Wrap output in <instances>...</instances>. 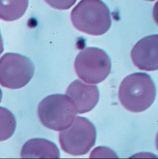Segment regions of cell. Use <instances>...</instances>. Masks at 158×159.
<instances>
[{"label": "cell", "instance_id": "1", "mask_svg": "<svg viewBox=\"0 0 158 159\" xmlns=\"http://www.w3.org/2000/svg\"><path fill=\"white\" fill-rule=\"evenodd\" d=\"M156 87L149 74L133 73L124 79L119 87L118 98L122 105L129 111L139 113L145 111L154 102Z\"/></svg>", "mask_w": 158, "mask_h": 159}, {"label": "cell", "instance_id": "2", "mask_svg": "<svg viewBox=\"0 0 158 159\" xmlns=\"http://www.w3.org/2000/svg\"><path fill=\"white\" fill-rule=\"evenodd\" d=\"M70 16L73 26L89 35H102L111 26L110 10L102 0H81Z\"/></svg>", "mask_w": 158, "mask_h": 159}, {"label": "cell", "instance_id": "3", "mask_svg": "<svg viewBox=\"0 0 158 159\" xmlns=\"http://www.w3.org/2000/svg\"><path fill=\"white\" fill-rule=\"evenodd\" d=\"M38 114L42 125L56 131L68 128L77 115L75 104L68 95H49L40 102Z\"/></svg>", "mask_w": 158, "mask_h": 159}, {"label": "cell", "instance_id": "4", "mask_svg": "<svg viewBox=\"0 0 158 159\" xmlns=\"http://www.w3.org/2000/svg\"><path fill=\"white\" fill-rule=\"evenodd\" d=\"M97 131L90 120L78 116L66 129L60 131L59 136L61 149L73 156L87 154L95 145Z\"/></svg>", "mask_w": 158, "mask_h": 159}, {"label": "cell", "instance_id": "5", "mask_svg": "<svg viewBox=\"0 0 158 159\" xmlns=\"http://www.w3.org/2000/svg\"><path fill=\"white\" fill-rule=\"evenodd\" d=\"M74 67L81 80L86 83L96 84L104 80L110 74L111 59L101 48H87L77 55Z\"/></svg>", "mask_w": 158, "mask_h": 159}, {"label": "cell", "instance_id": "6", "mask_svg": "<svg viewBox=\"0 0 158 159\" xmlns=\"http://www.w3.org/2000/svg\"><path fill=\"white\" fill-rule=\"evenodd\" d=\"M34 72V64L25 56L7 53L0 59V84L3 87L11 89L24 87Z\"/></svg>", "mask_w": 158, "mask_h": 159}, {"label": "cell", "instance_id": "7", "mask_svg": "<svg viewBox=\"0 0 158 159\" xmlns=\"http://www.w3.org/2000/svg\"><path fill=\"white\" fill-rule=\"evenodd\" d=\"M130 55L134 65L140 70H157L158 35H151L140 39L132 48Z\"/></svg>", "mask_w": 158, "mask_h": 159}, {"label": "cell", "instance_id": "8", "mask_svg": "<svg viewBox=\"0 0 158 159\" xmlns=\"http://www.w3.org/2000/svg\"><path fill=\"white\" fill-rule=\"evenodd\" d=\"M66 95L75 104L78 113L82 114L89 112L96 106L99 102L100 93L97 85L87 84L77 80L68 86Z\"/></svg>", "mask_w": 158, "mask_h": 159}, {"label": "cell", "instance_id": "9", "mask_svg": "<svg viewBox=\"0 0 158 159\" xmlns=\"http://www.w3.org/2000/svg\"><path fill=\"white\" fill-rule=\"evenodd\" d=\"M22 158L59 159V150L53 142L44 139H30L23 146L21 152Z\"/></svg>", "mask_w": 158, "mask_h": 159}, {"label": "cell", "instance_id": "10", "mask_svg": "<svg viewBox=\"0 0 158 159\" xmlns=\"http://www.w3.org/2000/svg\"><path fill=\"white\" fill-rule=\"evenodd\" d=\"M29 0H0V19L15 21L21 18L28 8Z\"/></svg>", "mask_w": 158, "mask_h": 159}, {"label": "cell", "instance_id": "11", "mask_svg": "<svg viewBox=\"0 0 158 159\" xmlns=\"http://www.w3.org/2000/svg\"><path fill=\"white\" fill-rule=\"evenodd\" d=\"M16 127V119L13 113L7 108L0 107V141L10 138Z\"/></svg>", "mask_w": 158, "mask_h": 159}, {"label": "cell", "instance_id": "12", "mask_svg": "<svg viewBox=\"0 0 158 159\" xmlns=\"http://www.w3.org/2000/svg\"><path fill=\"white\" fill-rule=\"evenodd\" d=\"M90 158H118L113 150L105 147L95 148L91 153Z\"/></svg>", "mask_w": 158, "mask_h": 159}, {"label": "cell", "instance_id": "13", "mask_svg": "<svg viewBox=\"0 0 158 159\" xmlns=\"http://www.w3.org/2000/svg\"><path fill=\"white\" fill-rule=\"evenodd\" d=\"M48 5L54 9L67 10L75 4L77 0H44Z\"/></svg>", "mask_w": 158, "mask_h": 159}, {"label": "cell", "instance_id": "14", "mask_svg": "<svg viewBox=\"0 0 158 159\" xmlns=\"http://www.w3.org/2000/svg\"><path fill=\"white\" fill-rule=\"evenodd\" d=\"M3 50H4V48H3V39H2V36L0 32V56L3 52Z\"/></svg>", "mask_w": 158, "mask_h": 159}, {"label": "cell", "instance_id": "15", "mask_svg": "<svg viewBox=\"0 0 158 159\" xmlns=\"http://www.w3.org/2000/svg\"><path fill=\"white\" fill-rule=\"evenodd\" d=\"M2 91L1 89L0 88V103L1 102L2 99Z\"/></svg>", "mask_w": 158, "mask_h": 159}, {"label": "cell", "instance_id": "16", "mask_svg": "<svg viewBox=\"0 0 158 159\" xmlns=\"http://www.w3.org/2000/svg\"><path fill=\"white\" fill-rule=\"evenodd\" d=\"M145 1H147L152 2L154 1H155V0H145Z\"/></svg>", "mask_w": 158, "mask_h": 159}]
</instances>
